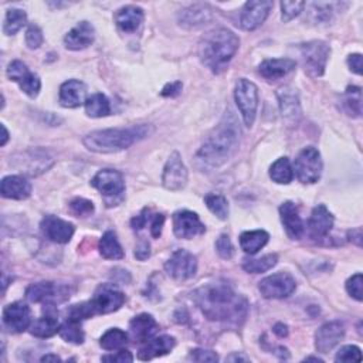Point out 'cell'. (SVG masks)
<instances>
[{
    "label": "cell",
    "mask_w": 363,
    "mask_h": 363,
    "mask_svg": "<svg viewBox=\"0 0 363 363\" xmlns=\"http://www.w3.org/2000/svg\"><path fill=\"white\" fill-rule=\"evenodd\" d=\"M193 301L204 318L240 326L248 312L247 299L237 294L227 282H208L193 292Z\"/></svg>",
    "instance_id": "cell-1"
},
{
    "label": "cell",
    "mask_w": 363,
    "mask_h": 363,
    "mask_svg": "<svg viewBox=\"0 0 363 363\" xmlns=\"http://www.w3.org/2000/svg\"><path fill=\"white\" fill-rule=\"evenodd\" d=\"M241 129L231 111L225 112L218 125L206 138L196 157L207 167H220L238 149Z\"/></svg>",
    "instance_id": "cell-2"
},
{
    "label": "cell",
    "mask_w": 363,
    "mask_h": 363,
    "mask_svg": "<svg viewBox=\"0 0 363 363\" xmlns=\"http://www.w3.org/2000/svg\"><path fill=\"white\" fill-rule=\"evenodd\" d=\"M240 45L238 37L228 28L218 27L206 33L199 43L201 62L214 74H220L234 57Z\"/></svg>",
    "instance_id": "cell-3"
},
{
    "label": "cell",
    "mask_w": 363,
    "mask_h": 363,
    "mask_svg": "<svg viewBox=\"0 0 363 363\" xmlns=\"http://www.w3.org/2000/svg\"><path fill=\"white\" fill-rule=\"evenodd\" d=\"M150 133H153V128L145 123L128 128L101 129L88 133L82 139V143L88 150L95 153H115L128 149L133 143L147 138Z\"/></svg>",
    "instance_id": "cell-4"
},
{
    "label": "cell",
    "mask_w": 363,
    "mask_h": 363,
    "mask_svg": "<svg viewBox=\"0 0 363 363\" xmlns=\"http://www.w3.org/2000/svg\"><path fill=\"white\" fill-rule=\"evenodd\" d=\"M91 184L101 193L106 207H115L125 199V180L118 170H99L92 177Z\"/></svg>",
    "instance_id": "cell-5"
},
{
    "label": "cell",
    "mask_w": 363,
    "mask_h": 363,
    "mask_svg": "<svg viewBox=\"0 0 363 363\" xmlns=\"http://www.w3.org/2000/svg\"><path fill=\"white\" fill-rule=\"evenodd\" d=\"M301 55L305 72L318 78L322 77L326 68V62L330 55V47L320 40H312L301 44Z\"/></svg>",
    "instance_id": "cell-6"
},
{
    "label": "cell",
    "mask_w": 363,
    "mask_h": 363,
    "mask_svg": "<svg viewBox=\"0 0 363 363\" xmlns=\"http://www.w3.org/2000/svg\"><path fill=\"white\" fill-rule=\"evenodd\" d=\"M91 315H105L118 311L125 302V294L113 284L99 285L94 296L86 301Z\"/></svg>",
    "instance_id": "cell-7"
},
{
    "label": "cell",
    "mask_w": 363,
    "mask_h": 363,
    "mask_svg": "<svg viewBox=\"0 0 363 363\" xmlns=\"http://www.w3.org/2000/svg\"><path fill=\"white\" fill-rule=\"evenodd\" d=\"M294 170L301 183H316L322 174V159L319 150L313 146L303 147L295 159Z\"/></svg>",
    "instance_id": "cell-8"
},
{
    "label": "cell",
    "mask_w": 363,
    "mask_h": 363,
    "mask_svg": "<svg viewBox=\"0 0 363 363\" xmlns=\"http://www.w3.org/2000/svg\"><path fill=\"white\" fill-rule=\"evenodd\" d=\"M234 98L245 126L250 128L254 123L258 108V89L255 84L245 78H240L235 84Z\"/></svg>",
    "instance_id": "cell-9"
},
{
    "label": "cell",
    "mask_w": 363,
    "mask_h": 363,
    "mask_svg": "<svg viewBox=\"0 0 363 363\" xmlns=\"http://www.w3.org/2000/svg\"><path fill=\"white\" fill-rule=\"evenodd\" d=\"M296 288L295 278L288 272H277L259 281L258 289L267 299H281L289 296Z\"/></svg>",
    "instance_id": "cell-10"
},
{
    "label": "cell",
    "mask_w": 363,
    "mask_h": 363,
    "mask_svg": "<svg viewBox=\"0 0 363 363\" xmlns=\"http://www.w3.org/2000/svg\"><path fill=\"white\" fill-rule=\"evenodd\" d=\"M26 298L30 302H43V303H58L69 298L67 286L57 285L51 281H41L31 284L26 289Z\"/></svg>",
    "instance_id": "cell-11"
},
{
    "label": "cell",
    "mask_w": 363,
    "mask_h": 363,
    "mask_svg": "<svg viewBox=\"0 0 363 363\" xmlns=\"http://www.w3.org/2000/svg\"><path fill=\"white\" fill-rule=\"evenodd\" d=\"M164 271L176 281L190 279L197 271V259L191 252L177 250L164 262Z\"/></svg>",
    "instance_id": "cell-12"
},
{
    "label": "cell",
    "mask_w": 363,
    "mask_h": 363,
    "mask_svg": "<svg viewBox=\"0 0 363 363\" xmlns=\"http://www.w3.org/2000/svg\"><path fill=\"white\" fill-rule=\"evenodd\" d=\"M7 77L17 82L21 88V91L24 94H27L30 98H35L40 92L41 88V81L38 78L37 74L31 72L27 65L20 61V60H14L9 64L7 67Z\"/></svg>",
    "instance_id": "cell-13"
},
{
    "label": "cell",
    "mask_w": 363,
    "mask_h": 363,
    "mask_svg": "<svg viewBox=\"0 0 363 363\" xmlns=\"http://www.w3.org/2000/svg\"><path fill=\"white\" fill-rule=\"evenodd\" d=\"M187 169L182 160V156L179 152H173L169 156L162 174V183L164 189L172 191L182 190L187 184Z\"/></svg>",
    "instance_id": "cell-14"
},
{
    "label": "cell",
    "mask_w": 363,
    "mask_h": 363,
    "mask_svg": "<svg viewBox=\"0 0 363 363\" xmlns=\"http://www.w3.org/2000/svg\"><path fill=\"white\" fill-rule=\"evenodd\" d=\"M206 225L199 216L190 210H180L173 214V233L177 238L190 240L204 234Z\"/></svg>",
    "instance_id": "cell-15"
},
{
    "label": "cell",
    "mask_w": 363,
    "mask_h": 363,
    "mask_svg": "<svg viewBox=\"0 0 363 363\" xmlns=\"http://www.w3.org/2000/svg\"><path fill=\"white\" fill-rule=\"evenodd\" d=\"M271 9H272V1H264V0L247 1L240 13V27L247 31H252L258 28L268 17Z\"/></svg>",
    "instance_id": "cell-16"
},
{
    "label": "cell",
    "mask_w": 363,
    "mask_h": 363,
    "mask_svg": "<svg viewBox=\"0 0 363 363\" xmlns=\"http://www.w3.org/2000/svg\"><path fill=\"white\" fill-rule=\"evenodd\" d=\"M41 231L44 237L57 244L68 242L74 235V224L57 217V216H45L41 220Z\"/></svg>",
    "instance_id": "cell-17"
},
{
    "label": "cell",
    "mask_w": 363,
    "mask_h": 363,
    "mask_svg": "<svg viewBox=\"0 0 363 363\" xmlns=\"http://www.w3.org/2000/svg\"><path fill=\"white\" fill-rule=\"evenodd\" d=\"M3 323L11 333H21L31 326L30 308L23 302H13L3 311Z\"/></svg>",
    "instance_id": "cell-18"
},
{
    "label": "cell",
    "mask_w": 363,
    "mask_h": 363,
    "mask_svg": "<svg viewBox=\"0 0 363 363\" xmlns=\"http://www.w3.org/2000/svg\"><path fill=\"white\" fill-rule=\"evenodd\" d=\"M345 336V326L340 320L323 323L315 333V347L319 353L330 352Z\"/></svg>",
    "instance_id": "cell-19"
},
{
    "label": "cell",
    "mask_w": 363,
    "mask_h": 363,
    "mask_svg": "<svg viewBox=\"0 0 363 363\" xmlns=\"http://www.w3.org/2000/svg\"><path fill=\"white\" fill-rule=\"evenodd\" d=\"M177 18H179V24L184 28H189V30L200 28L206 26L208 21H211L213 10L208 4L196 3L180 10Z\"/></svg>",
    "instance_id": "cell-20"
},
{
    "label": "cell",
    "mask_w": 363,
    "mask_h": 363,
    "mask_svg": "<svg viewBox=\"0 0 363 363\" xmlns=\"http://www.w3.org/2000/svg\"><path fill=\"white\" fill-rule=\"evenodd\" d=\"M95 38V28L89 21H79L75 27H72L64 37V44L68 50L78 51L84 50L92 44Z\"/></svg>",
    "instance_id": "cell-21"
},
{
    "label": "cell",
    "mask_w": 363,
    "mask_h": 363,
    "mask_svg": "<svg viewBox=\"0 0 363 363\" xmlns=\"http://www.w3.org/2000/svg\"><path fill=\"white\" fill-rule=\"evenodd\" d=\"M44 316L38 318L34 323L30 326V333L35 337H50L55 335L60 329L58 323V312L55 309V303H44L43 308Z\"/></svg>",
    "instance_id": "cell-22"
},
{
    "label": "cell",
    "mask_w": 363,
    "mask_h": 363,
    "mask_svg": "<svg viewBox=\"0 0 363 363\" xmlns=\"http://www.w3.org/2000/svg\"><path fill=\"white\" fill-rule=\"evenodd\" d=\"M279 101L281 116L288 123H296L301 118V104L296 89L291 86H284L277 92Z\"/></svg>",
    "instance_id": "cell-23"
},
{
    "label": "cell",
    "mask_w": 363,
    "mask_h": 363,
    "mask_svg": "<svg viewBox=\"0 0 363 363\" xmlns=\"http://www.w3.org/2000/svg\"><path fill=\"white\" fill-rule=\"evenodd\" d=\"M86 96V86L82 81L78 79H68L60 88V105L64 108H78L79 105L85 104Z\"/></svg>",
    "instance_id": "cell-24"
},
{
    "label": "cell",
    "mask_w": 363,
    "mask_h": 363,
    "mask_svg": "<svg viewBox=\"0 0 363 363\" xmlns=\"http://www.w3.org/2000/svg\"><path fill=\"white\" fill-rule=\"evenodd\" d=\"M281 221L291 240H299L303 235V221L298 213V207L292 201H285L279 207Z\"/></svg>",
    "instance_id": "cell-25"
},
{
    "label": "cell",
    "mask_w": 363,
    "mask_h": 363,
    "mask_svg": "<svg viewBox=\"0 0 363 363\" xmlns=\"http://www.w3.org/2000/svg\"><path fill=\"white\" fill-rule=\"evenodd\" d=\"M159 329L157 322L149 313H140L129 322V332L133 342L142 343L152 339Z\"/></svg>",
    "instance_id": "cell-26"
},
{
    "label": "cell",
    "mask_w": 363,
    "mask_h": 363,
    "mask_svg": "<svg viewBox=\"0 0 363 363\" xmlns=\"http://www.w3.org/2000/svg\"><path fill=\"white\" fill-rule=\"evenodd\" d=\"M333 227V216L332 213L323 206L318 204L313 207L311 217L308 220V228L313 238H323L329 234Z\"/></svg>",
    "instance_id": "cell-27"
},
{
    "label": "cell",
    "mask_w": 363,
    "mask_h": 363,
    "mask_svg": "<svg viewBox=\"0 0 363 363\" xmlns=\"http://www.w3.org/2000/svg\"><path fill=\"white\" fill-rule=\"evenodd\" d=\"M0 191H1V196L6 199L24 200L31 194V184L24 176L11 174V176L3 177Z\"/></svg>",
    "instance_id": "cell-28"
},
{
    "label": "cell",
    "mask_w": 363,
    "mask_h": 363,
    "mask_svg": "<svg viewBox=\"0 0 363 363\" xmlns=\"http://www.w3.org/2000/svg\"><path fill=\"white\" fill-rule=\"evenodd\" d=\"M143 10L138 6H125L122 9H119L115 16L113 20L118 26V28L123 33H133L136 31L142 21H143Z\"/></svg>",
    "instance_id": "cell-29"
},
{
    "label": "cell",
    "mask_w": 363,
    "mask_h": 363,
    "mask_svg": "<svg viewBox=\"0 0 363 363\" xmlns=\"http://www.w3.org/2000/svg\"><path fill=\"white\" fill-rule=\"evenodd\" d=\"M176 345V340L173 336L169 335H162L157 337H152L146 342L143 347H140L138 357L140 360H152L157 356L167 354Z\"/></svg>",
    "instance_id": "cell-30"
},
{
    "label": "cell",
    "mask_w": 363,
    "mask_h": 363,
    "mask_svg": "<svg viewBox=\"0 0 363 363\" xmlns=\"http://www.w3.org/2000/svg\"><path fill=\"white\" fill-rule=\"evenodd\" d=\"M295 65L296 62L291 58H272L262 61L258 67V72L265 79L275 81L289 74L295 68Z\"/></svg>",
    "instance_id": "cell-31"
},
{
    "label": "cell",
    "mask_w": 363,
    "mask_h": 363,
    "mask_svg": "<svg viewBox=\"0 0 363 363\" xmlns=\"http://www.w3.org/2000/svg\"><path fill=\"white\" fill-rule=\"evenodd\" d=\"M268 238H269V234L264 230L245 231L240 235V245L244 252L254 255L268 242Z\"/></svg>",
    "instance_id": "cell-32"
},
{
    "label": "cell",
    "mask_w": 363,
    "mask_h": 363,
    "mask_svg": "<svg viewBox=\"0 0 363 363\" xmlns=\"http://www.w3.org/2000/svg\"><path fill=\"white\" fill-rule=\"evenodd\" d=\"M99 252L106 259H121L125 257V252L116 238L113 231H106L99 240Z\"/></svg>",
    "instance_id": "cell-33"
},
{
    "label": "cell",
    "mask_w": 363,
    "mask_h": 363,
    "mask_svg": "<svg viewBox=\"0 0 363 363\" xmlns=\"http://www.w3.org/2000/svg\"><path fill=\"white\" fill-rule=\"evenodd\" d=\"M343 111L349 116H360L362 113V89L354 85H349L342 96Z\"/></svg>",
    "instance_id": "cell-34"
},
{
    "label": "cell",
    "mask_w": 363,
    "mask_h": 363,
    "mask_svg": "<svg viewBox=\"0 0 363 363\" xmlns=\"http://www.w3.org/2000/svg\"><path fill=\"white\" fill-rule=\"evenodd\" d=\"M269 177L278 184H288L294 179V169L288 157L277 159L269 167Z\"/></svg>",
    "instance_id": "cell-35"
},
{
    "label": "cell",
    "mask_w": 363,
    "mask_h": 363,
    "mask_svg": "<svg viewBox=\"0 0 363 363\" xmlns=\"http://www.w3.org/2000/svg\"><path fill=\"white\" fill-rule=\"evenodd\" d=\"M85 112L91 118H102L111 113V104L104 94H94L85 101Z\"/></svg>",
    "instance_id": "cell-36"
},
{
    "label": "cell",
    "mask_w": 363,
    "mask_h": 363,
    "mask_svg": "<svg viewBox=\"0 0 363 363\" xmlns=\"http://www.w3.org/2000/svg\"><path fill=\"white\" fill-rule=\"evenodd\" d=\"M278 262L277 254H267L261 258H245L242 261V268L251 274H261L271 269Z\"/></svg>",
    "instance_id": "cell-37"
},
{
    "label": "cell",
    "mask_w": 363,
    "mask_h": 363,
    "mask_svg": "<svg viewBox=\"0 0 363 363\" xmlns=\"http://www.w3.org/2000/svg\"><path fill=\"white\" fill-rule=\"evenodd\" d=\"M60 336L69 343L74 345H81L84 342V332L81 328V322L79 320H74V319H65V322L60 326L58 329Z\"/></svg>",
    "instance_id": "cell-38"
},
{
    "label": "cell",
    "mask_w": 363,
    "mask_h": 363,
    "mask_svg": "<svg viewBox=\"0 0 363 363\" xmlns=\"http://www.w3.org/2000/svg\"><path fill=\"white\" fill-rule=\"evenodd\" d=\"M340 3H309V20L315 24L326 23L332 18L335 7H339Z\"/></svg>",
    "instance_id": "cell-39"
},
{
    "label": "cell",
    "mask_w": 363,
    "mask_h": 363,
    "mask_svg": "<svg viewBox=\"0 0 363 363\" xmlns=\"http://www.w3.org/2000/svg\"><path fill=\"white\" fill-rule=\"evenodd\" d=\"M126 342H128V333L119 328H111L99 339V345L105 350L121 349Z\"/></svg>",
    "instance_id": "cell-40"
},
{
    "label": "cell",
    "mask_w": 363,
    "mask_h": 363,
    "mask_svg": "<svg viewBox=\"0 0 363 363\" xmlns=\"http://www.w3.org/2000/svg\"><path fill=\"white\" fill-rule=\"evenodd\" d=\"M26 20H27V14L24 10H21V9L7 10L4 26H3L4 34H7V35L16 34L26 24Z\"/></svg>",
    "instance_id": "cell-41"
},
{
    "label": "cell",
    "mask_w": 363,
    "mask_h": 363,
    "mask_svg": "<svg viewBox=\"0 0 363 363\" xmlns=\"http://www.w3.org/2000/svg\"><path fill=\"white\" fill-rule=\"evenodd\" d=\"M204 203H206L207 208L220 220L228 218V201L223 194L210 193L204 197Z\"/></svg>",
    "instance_id": "cell-42"
},
{
    "label": "cell",
    "mask_w": 363,
    "mask_h": 363,
    "mask_svg": "<svg viewBox=\"0 0 363 363\" xmlns=\"http://www.w3.org/2000/svg\"><path fill=\"white\" fill-rule=\"evenodd\" d=\"M69 210L72 214H75L77 217H88L94 213V203L82 199V197H77L74 200L69 201Z\"/></svg>",
    "instance_id": "cell-43"
},
{
    "label": "cell",
    "mask_w": 363,
    "mask_h": 363,
    "mask_svg": "<svg viewBox=\"0 0 363 363\" xmlns=\"http://www.w3.org/2000/svg\"><path fill=\"white\" fill-rule=\"evenodd\" d=\"M305 7V1H281V18L284 23L295 18L302 9Z\"/></svg>",
    "instance_id": "cell-44"
},
{
    "label": "cell",
    "mask_w": 363,
    "mask_h": 363,
    "mask_svg": "<svg viewBox=\"0 0 363 363\" xmlns=\"http://www.w3.org/2000/svg\"><path fill=\"white\" fill-rule=\"evenodd\" d=\"M363 278L362 274H354L352 275L347 281H346V291L350 296H353L356 301H362L363 299Z\"/></svg>",
    "instance_id": "cell-45"
},
{
    "label": "cell",
    "mask_w": 363,
    "mask_h": 363,
    "mask_svg": "<svg viewBox=\"0 0 363 363\" xmlns=\"http://www.w3.org/2000/svg\"><path fill=\"white\" fill-rule=\"evenodd\" d=\"M336 362H360L362 360V353L357 346L347 345L340 347V350L335 356Z\"/></svg>",
    "instance_id": "cell-46"
},
{
    "label": "cell",
    "mask_w": 363,
    "mask_h": 363,
    "mask_svg": "<svg viewBox=\"0 0 363 363\" xmlns=\"http://www.w3.org/2000/svg\"><path fill=\"white\" fill-rule=\"evenodd\" d=\"M43 31L37 24H30L26 31V44L28 48L35 50L43 44Z\"/></svg>",
    "instance_id": "cell-47"
},
{
    "label": "cell",
    "mask_w": 363,
    "mask_h": 363,
    "mask_svg": "<svg viewBox=\"0 0 363 363\" xmlns=\"http://www.w3.org/2000/svg\"><path fill=\"white\" fill-rule=\"evenodd\" d=\"M216 250H217V254L224 258V259H230L234 254V247L231 244V240L227 234H221L217 241H216Z\"/></svg>",
    "instance_id": "cell-48"
},
{
    "label": "cell",
    "mask_w": 363,
    "mask_h": 363,
    "mask_svg": "<svg viewBox=\"0 0 363 363\" xmlns=\"http://www.w3.org/2000/svg\"><path fill=\"white\" fill-rule=\"evenodd\" d=\"M189 359L193 362H217L218 356L213 350H204V349H194L190 352Z\"/></svg>",
    "instance_id": "cell-49"
},
{
    "label": "cell",
    "mask_w": 363,
    "mask_h": 363,
    "mask_svg": "<svg viewBox=\"0 0 363 363\" xmlns=\"http://www.w3.org/2000/svg\"><path fill=\"white\" fill-rule=\"evenodd\" d=\"M102 362H112V363H129L133 360V356L130 354V352L121 349L113 354H105L101 357Z\"/></svg>",
    "instance_id": "cell-50"
},
{
    "label": "cell",
    "mask_w": 363,
    "mask_h": 363,
    "mask_svg": "<svg viewBox=\"0 0 363 363\" xmlns=\"http://www.w3.org/2000/svg\"><path fill=\"white\" fill-rule=\"evenodd\" d=\"M163 224H164V216L157 213L152 217L150 220V233H152V237L155 238H159L160 234H162V228H163Z\"/></svg>",
    "instance_id": "cell-51"
},
{
    "label": "cell",
    "mask_w": 363,
    "mask_h": 363,
    "mask_svg": "<svg viewBox=\"0 0 363 363\" xmlns=\"http://www.w3.org/2000/svg\"><path fill=\"white\" fill-rule=\"evenodd\" d=\"M150 255V244L146 240H140L135 248V257L140 261L146 259Z\"/></svg>",
    "instance_id": "cell-52"
},
{
    "label": "cell",
    "mask_w": 363,
    "mask_h": 363,
    "mask_svg": "<svg viewBox=\"0 0 363 363\" xmlns=\"http://www.w3.org/2000/svg\"><path fill=\"white\" fill-rule=\"evenodd\" d=\"M347 65L350 71L357 75H362V55L360 54H350L347 57Z\"/></svg>",
    "instance_id": "cell-53"
},
{
    "label": "cell",
    "mask_w": 363,
    "mask_h": 363,
    "mask_svg": "<svg viewBox=\"0 0 363 363\" xmlns=\"http://www.w3.org/2000/svg\"><path fill=\"white\" fill-rule=\"evenodd\" d=\"M147 213H149V210L143 208L139 216H136V217H133L130 220V225H132V228L135 231H139L140 228H143L146 225V223H147Z\"/></svg>",
    "instance_id": "cell-54"
},
{
    "label": "cell",
    "mask_w": 363,
    "mask_h": 363,
    "mask_svg": "<svg viewBox=\"0 0 363 363\" xmlns=\"http://www.w3.org/2000/svg\"><path fill=\"white\" fill-rule=\"evenodd\" d=\"M180 91H182V82L174 81V82L166 84L160 94H162V96H176L180 94Z\"/></svg>",
    "instance_id": "cell-55"
},
{
    "label": "cell",
    "mask_w": 363,
    "mask_h": 363,
    "mask_svg": "<svg viewBox=\"0 0 363 363\" xmlns=\"http://www.w3.org/2000/svg\"><path fill=\"white\" fill-rule=\"evenodd\" d=\"M349 240L353 241L356 245H362V228L357 227V228H353L352 231H349Z\"/></svg>",
    "instance_id": "cell-56"
},
{
    "label": "cell",
    "mask_w": 363,
    "mask_h": 363,
    "mask_svg": "<svg viewBox=\"0 0 363 363\" xmlns=\"http://www.w3.org/2000/svg\"><path fill=\"white\" fill-rule=\"evenodd\" d=\"M272 330H274V333H275L277 336H279V337L288 336V326L284 325V323H275L274 328H272Z\"/></svg>",
    "instance_id": "cell-57"
},
{
    "label": "cell",
    "mask_w": 363,
    "mask_h": 363,
    "mask_svg": "<svg viewBox=\"0 0 363 363\" xmlns=\"http://www.w3.org/2000/svg\"><path fill=\"white\" fill-rule=\"evenodd\" d=\"M225 360H228V362H250V357L244 356L242 353H237V352H235V353L227 356Z\"/></svg>",
    "instance_id": "cell-58"
},
{
    "label": "cell",
    "mask_w": 363,
    "mask_h": 363,
    "mask_svg": "<svg viewBox=\"0 0 363 363\" xmlns=\"http://www.w3.org/2000/svg\"><path fill=\"white\" fill-rule=\"evenodd\" d=\"M41 362H61V357L57 356V354H44L41 357Z\"/></svg>",
    "instance_id": "cell-59"
},
{
    "label": "cell",
    "mask_w": 363,
    "mask_h": 363,
    "mask_svg": "<svg viewBox=\"0 0 363 363\" xmlns=\"http://www.w3.org/2000/svg\"><path fill=\"white\" fill-rule=\"evenodd\" d=\"M1 130H3V136H1V142H0V145L1 146H4L6 143H7V140H9V132H7V129H6V126L1 123Z\"/></svg>",
    "instance_id": "cell-60"
},
{
    "label": "cell",
    "mask_w": 363,
    "mask_h": 363,
    "mask_svg": "<svg viewBox=\"0 0 363 363\" xmlns=\"http://www.w3.org/2000/svg\"><path fill=\"white\" fill-rule=\"evenodd\" d=\"M305 360H313V362H322V359H319V357H316V356H308V357H305Z\"/></svg>",
    "instance_id": "cell-61"
}]
</instances>
